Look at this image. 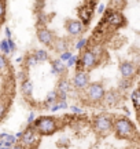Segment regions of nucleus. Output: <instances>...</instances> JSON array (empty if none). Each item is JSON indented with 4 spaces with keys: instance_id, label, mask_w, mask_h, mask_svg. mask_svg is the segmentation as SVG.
Here are the masks:
<instances>
[{
    "instance_id": "f257e3e1",
    "label": "nucleus",
    "mask_w": 140,
    "mask_h": 149,
    "mask_svg": "<svg viewBox=\"0 0 140 149\" xmlns=\"http://www.w3.org/2000/svg\"><path fill=\"white\" fill-rule=\"evenodd\" d=\"M113 130L118 139H125V141H133V139L137 141L139 139V134H137L135 124L128 117H115L113 123Z\"/></svg>"
},
{
    "instance_id": "f03ea898",
    "label": "nucleus",
    "mask_w": 140,
    "mask_h": 149,
    "mask_svg": "<svg viewBox=\"0 0 140 149\" xmlns=\"http://www.w3.org/2000/svg\"><path fill=\"white\" fill-rule=\"evenodd\" d=\"M33 127L40 135H51L59 130V117L40 116L33 120Z\"/></svg>"
},
{
    "instance_id": "7ed1b4c3",
    "label": "nucleus",
    "mask_w": 140,
    "mask_h": 149,
    "mask_svg": "<svg viewBox=\"0 0 140 149\" xmlns=\"http://www.w3.org/2000/svg\"><path fill=\"white\" fill-rule=\"evenodd\" d=\"M113 123L114 119L111 115H107V113H99L93 117V122H92V126H93V131L99 135V137H106L113 131Z\"/></svg>"
},
{
    "instance_id": "20e7f679",
    "label": "nucleus",
    "mask_w": 140,
    "mask_h": 149,
    "mask_svg": "<svg viewBox=\"0 0 140 149\" xmlns=\"http://www.w3.org/2000/svg\"><path fill=\"white\" fill-rule=\"evenodd\" d=\"M40 134L34 130L33 126L29 124V127L22 131V135L19 138V145H14L15 148H37L40 144Z\"/></svg>"
},
{
    "instance_id": "39448f33",
    "label": "nucleus",
    "mask_w": 140,
    "mask_h": 149,
    "mask_svg": "<svg viewBox=\"0 0 140 149\" xmlns=\"http://www.w3.org/2000/svg\"><path fill=\"white\" fill-rule=\"evenodd\" d=\"M96 65H97L96 54L93 53L92 50H89V48L82 50L80 58H77V62H75L77 70L84 69V70H86V72H89L91 69H93Z\"/></svg>"
},
{
    "instance_id": "423d86ee",
    "label": "nucleus",
    "mask_w": 140,
    "mask_h": 149,
    "mask_svg": "<svg viewBox=\"0 0 140 149\" xmlns=\"http://www.w3.org/2000/svg\"><path fill=\"white\" fill-rule=\"evenodd\" d=\"M84 91H85V98L91 104H99V102H102L106 90L100 81H95V83L89 81V84L86 86V88Z\"/></svg>"
},
{
    "instance_id": "0eeeda50",
    "label": "nucleus",
    "mask_w": 140,
    "mask_h": 149,
    "mask_svg": "<svg viewBox=\"0 0 140 149\" xmlns=\"http://www.w3.org/2000/svg\"><path fill=\"white\" fill-rule=\"evenodd\" d=\"M88 84H89V73L84 69L77 70L73 77V81H71V87H74L75 90L84 91Z\"/></svg>"
},
{
    "instance_id": "6e6552de",
    "label": "nucleus",
    "mask_w": 140,
    "mask_h": 149,
    "mask_svg": "<svg viewBox=\"0 0 140 149\" xmlns=\"http://www.w3.org/2000/svg\"><path fill=\"white\" fill-rule=\"evenodd\" d=\"M121 98H122V95H121L118 88H111V90H108V91H104V95H103L102 101L107 107H115V105H118Z\"/></svg>"
},
{
    "instance_id": "1a4fd4ad",
    "label": "nucleus",
    "mask_w": 140,
    "mask_h": 149,
    "mask_svg": "<svg viewBox=\"0 0 140 149\" xmlns=\"http://www.w3.org/2000/svg\"><path fill=\"white\" fill-rule=\"evenodd\" d=\"M65 28L67 33L73 37H78L84 33V25L77 19H67L65 24Z\"/></svg>"
},
{
    "instance_id": "9d476101",
    "label": "nucleus",
    "mask_w": 140,
    "mask_h": 149,
    "mask_svg": "<svg viewBox=\"0 0 140 149\" xmlns=\"http://www.w3.org/2000/svg\"><path fill=\"white\" fill-rule=\"evenodd\" d=\"M104 19H106V24L111 25V26H115V28L122 26L125 24V18L119 11H110L108 14L104 15Z\"/></svg>"
},
{
    "instance_id": "9b49d317",
    "label": "nucleus",
    "mask_w": 140,
    "mask_h": 149,
    "mask_svg": "<svg viewBox=\"0 0 140 149\" xmlns=\"http://www.w3.org/2000/svg\"><path fill=\"white\" fill-rule=\"evenodd\" d=\"M37 39L41 44L47 46V47H51L52 43H54V40H55V36H54V33L51 32V31H48L47 28H38L37 29Z\"/></svg>"
},
{
    "instance_id": "f8f14e48",
    "label": "nucleus",
    "mask_w": 140,
    "mask_h": 149,
    "mask_svg": "<svg viewBox=\"0 0 140 149\" xmlns=\"http://www.w3.org/2000/svg\"><path fill=\"white\" fill-rule=\"evenodd\" d=\"M136 70H137V66L133 62H130V61H122L119 64V72H121L122 77H128V79L135 77Z\"/></svg>"
},
{
    "instance_id": "ddd939ff",
    "label": "nucleus",
    "mask_w": 140,
    "mask_h": 149,
    "mask_svg": "<svg viewBox=\"0 0 140 149\" xmlns=\"http://www.w3.org/2000/svg\"><path fill=\"white\" fill-rule=\"evenodd\" d=\"M51 72L54 74H63L66 72V65L62 59H52L51 61Z\"/></svg>"
},
{
    "instance_id": "4468645a",
    "label": "nucleus",
    "mask_w": 140,
    "mask_h": 149,
    "mask_svg": "<svg viewBox=\"0 0 140 149\" xmlns=\"http://www.w3.org/2000/svg\"><path fill=\"white\" fill-rule=\"evenodd\" d=\"M0 141L3 144V148H14V145L18 142L15 135H11V134H7V133L0 134Z\"/></svg>"
},
{
    "instance_id": "2eb2a0df",
    "label": "nucleus",
    "mask_w": 140,
    "mask_h": 149,
    "mask_svg": "<svg viewBox=\"0 0 140 149\" xmlns=\"http://www.w3.org/2000/svg\"><path fill=\"white\" fill-rule=\"evenodd\" d=\"M51 47H54L55 51L60 54L69 50V42H67V39H55Z\"/></svg>"
},
{
    "instance_id": "dca6fc26",
    "label": "nucleus",
    "mask_w": 140,
    "mask_h": 149,
    "mask_svg": "<svg viewBox=\"0 0 140 149\" xmlns=\"http://www.w3.org/2000/svg\"><path fill=\"white\" fill-rule=\"evenodd\" d=\"M21 91H22V94L26 97V98L32 97V93H33V83H32V81H30L29 79L22 80V83H21Z\"/></svg>"
},
{
    "instance_id": "f3484780",
    "label": "nucleus",
    "mask_w": 140,
    "mask_h": 149,
    "mask_svg": "<svg viewBox=\"0 0 140 149\" xmlns=\"http://www.w3.org/2000/svg\"><path fill=\"white\" fill-rule=\"evenodd\" d=\"M70 90H71V83L66 77H60L56 84V91L58 93H69Z\"/></svg>"
},
{
    "instance_id": "a211bd4d",
    "label": "nucleus",
    "mask_w": 140,
    "mask_h": 149,
    "mask_svg": "<svg viewBox=\"0 0 140 149\" xmlns=\"http://www.w3.org/2000/svg\"><path fill=\"white\" fill-rule=\"evenodd\" d=\"M58 101V93H56V90L54 91H49L48 94H47V97H45V101H44V107H51L52 104H55V102Z\"/></svg>"
},
{
    "instance_id": "6ab92c4d",
    "label": "nucleus",
    "mask_w": 140,
    "mask_h": 149,
    "mask_svg": "<svg viewBox=\"0 0 140 149\" xmlns=\"http://www.w3.org/2000/svg\"><path fill=\"white\" fill-rule=\"evenodd\" d=\"M130 87H132V79H128V77H122V79L118 80V90H119V91L129 90Z\"/></svg>"
},
{
    "instance_id": "aec40b11",
    "label": "nucleus",
    "mask_w": 140,
    "mask_h": 149,
    "mask_svg": "<svg viewBox=\"0 0 140 149\" xmlns=\"http://www.w3.org/2000/svg\"><path fill=\"white\" fill-rule=\"evenodd\" d=\"M7 108H8V102H7V100L3 98V97H0V120L5 116Z\"/></svg>"
},
{
    "instance_id": "412c9836",
    "label": "nucleus",
    "mask_w": 140,
    "mask_h": 149,
    "mask_svg": "<svg viewBox=\"0 0 140 149\" xmlns=\"http://www.w3.org/2000/svg\"><path fill=\"white\" fill-rule=\"evenodd\" d=\"M34 55H36V58L38 59V62H45V61L49 59V55L45 50H37V51L34 53Z\"/></svg>"
},
{
    "instance_id": "4be33fe9",
    "label": "nucleus",
    "mask_w": 140,
    "mask_h": 149,
    "mask_svg": "<svg viewBox=\"0 0 140 149\" xmlns=\"http://www.w3.org/2000/svg\"><path fill=\"white\" fill-rule=\"evenodd\" d=\"M25 64H26L27 66H36V65H38L40 62H38V59L36 58L34 54H27L26 57H25Z\"/></svg>"
},
{
    "instance_id": "5701e85b",
    "label": "nucleus",
    "mask_w": 140,
    "mask_h": 149,
    "mask_svg": "<svg viewBox=\"0 0 140 149\" xmlns=\"http://www.w3.org/2000/svg\"><path fill=\"white\" fill-rule=\"evenodd\" d=\"M130 98H132V102H133V107H135V109L137 111V108H139V90L133 91Z\"/></svg>"
},
{
    "instance_id": "b1692460",
    "label": "nucleus",
    "mask_w": 140,
    "mask_h": 149,
    "mask_svg": "<svg viewBox=\"0 0 140 149\" xmlns=\"http://www.w3.org/2000/svg\"><path fill=\"white\" fill-rule=\"evenodd\" d=\"M0 50H1V53H3V54H10L11 53L10 47H8V44H7V39L0 42Z\"/></svg>"
},
{
    "instance_id": "393cba45",
    "label": "nucleus",
    "mask_w": 140,
    "mask_h": 149,
    "mask_svg": "<svg viewBox=\"0 0 140 149\" xmlns=\"http://www.w3.org/2000/svg\"><path fill=\"white\" fill-rule=\"evenodd\" d=\"M70 57H71V53H70L69 50H67V51H63V53H60L59 59H62V61L65 62V61H67V59L70 58Z\"/></svg>"
},
{
    "instance_id": "a878e982",
    "label": "nucleus",
    "mask_w": 140,
    "mask_h": 149,
    "mask_svg": "<svg viewBox=\"0 0 140 149\" xmlns=\"http://www.w3.org/2000/svg\"><path fill=\"white\" fill-rule=\"evenodd\" d=\"M75 62H77V57H70L69 59H67V64H66V68H71V66H74Z\"/></svg>"
},
{
    "instance_id": "bb28decb",
    "label": "nucleus",
    "mask_w": 140,
    "mask_h": 149,
    "mask_svg": "<svg viewBox=\"0 0 140 149\" xmlns=\"http://www.w3.org/2000/svg\"><path fill=\"white\" fill-rule=\"evenodd\" d=\"M86 42H88L86 39H80V40H78V43L75 44V48H77V50H82V48H84V46L86 44Z\"/></svg>"
},
{
    "instance_id": "cd10ccee",
    "label": "nucleus",
    "mask_w": 140,
    "mask_h": 149,
    "mask_svg": "<svg viewBox=\"0 0 140 149\" xmlns=\"http://www.w3.org/2000/svg\"><path fill=\"white\" fill-rule=\"evenodd\" d=\"M7 64H8V62H7V59L4 58V55H1V54H0V70L4 69L5 66H7Z\"/></svg>"
},
{
    "instance_id": "c85d7f7f",
    "label": "nucleus",
    "mask_w": 140,
    "mask_h": 149,
    "mask_svg": "<svg viewBox=\"0 0 140 149\" xmlns=\"http://www.w3.org/2000/svg\"><path fill=\"white\" fill-rule=\"evenodd\" d=\"M5 14V4H4V0H0V19L4 17Z\"/></svg>"
},
{
    "instance_id": "c756f323",
    "label": "nucleus",
    "mask_w": 140,
    "mask_h": 149,
    "mask_svg": "<svg viewBox=\"0 0 140 149\" xmlns=\"http://www.w3.org/2000/svg\"><path fill=\"white\" fill-rule=\"evenodd\" d=\"M70 109H71V112H73V115H84V111L78 107H74V105H73Z\"/></svg>"
},
{
    "instance_id": "7c9ffc66",
    "label": "nucleus",
    "mask_w": 140,
    "mask_h": 149,
    "mask_svg": "<svg viewBox=\"0 0 140 149\" xmlns=\"http://www.w3.org/2000/svg\"><path fill=\"white\" fill-rule=\"evenodd\" d=\"M7 44H8V47H10V51H11V53H12V51H15L16 46H15V43L12 42V39H11V37H8V39H7Z\"/></svg>"
},
{
    "instance_id": "2f4dec72",
    "label": "nucleus",
    "mask_w": 140,
    "mask_h": 149,
    "mask_svg": "<svg viewBox=\"0 0 140 149\" xmlns=\"http://www.w3.org/2000/svg\"><path fill=\"white\" fill-rule=\"evenodd\" d=\"M44 1H45V0H36V8H37V10H40V8L43 7Z\"/></svg>"
},
{
    "instance_id": "473e14b6",
    "label": "nucleus",
    "mask_w": 140,
    "mask_h": 149,
    "mask_svg": "<svg viewBox=\"0 0 140 149\" xmlns=\"http://www.w3.org/2000/svg\"><path fill=\"white\" fill-rule=\"evenodd\" d=\"M33 120H34V113L30 112V115H29V117H27V124H32Z\"/></svg>"
},
{
    "instance_id": "72a5a7b5",
    "label": "nucleus",
    "mask_w": 140,
    "mask_h": 149,
    "mask_svg": "<svg viewBox=\"0 0 140 149\" xmlns=\"http://www.w3.org/2000/svg\"><path fill=\"white\" fill-rule=\"evenodd\" d=\"M97 13H99V14H103V13H104V4H100V6H99Z\"/></svg>"
},
{
    "instance_id": "f704fd0d",
    "label": "nucleus",
    "mask_w": 140,
    "mask_h": 149,
    "mask_svg": "<svg viewBox=\"0 0 140 149\" xmlns=\"http://www.w3.org/2000/svg\"><path fill=\"white\" fill-rule=\"evenodd\" d=\"M5 36H7V37H11V31L8 29V28L5 29Z\"/></svg>"
},
{
    "instance_id": "c9c22d12",
    "label": "nucleus",
    "mask_w": 140,
    "mask_h": 149,
    "mask_svg": "<svg viewBox=\"0 0 140 149\" xmlns=\"http://www.w3.org/2000/svg\"><path fill=\"white\" fill-rule=\"evenodd\" d=\"M22 59H23V58H21V57H19V58H16V62L19 64V62H22Z\"/></svg>"
},
{
    "instance_id": "e433bc0d",
    "label": "nucleus",
    "mask_w": 140,
    "mask_h": 149,
    "mask_svg": "<svg viewBox=\"0 0 140 149\" xmlns=\"http://www.w3.org/2000/svg\"><path fill=\"white\" fill-rule=\"evenodd\" d=\"M0 148H3V144H1V141H0Z\"/></svg>"
}]
</instances>
